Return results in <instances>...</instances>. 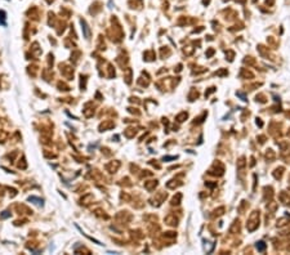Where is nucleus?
I'll use <instances>...</instances> for the list:
<instances>
[{
	"mask_svg": "<svg viewBox=\"0 0 290 255\" xmlns=\"http://www.w3.org/2000/svg\"><path fill=\"white\" fill-rule=\"evenodd\" d=\"M264 247H266V245H264V242H262V241H260V242H258V244H257V249H258V250H259V251H262V250H264Z\"/></svg>",
	"mask_w": 290,
	"mask_h": 255,
	"instance_id": "obj_1",
	"label": "nucleus"
}]
</instances>
